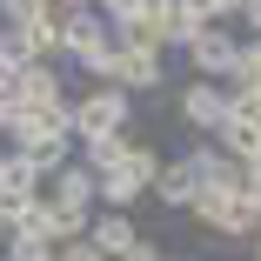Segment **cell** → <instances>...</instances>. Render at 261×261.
<instances>
[{
    "mask_svg": "<svg viewBox=\"0 0 261 261\" xmlns=\"http://www.w3.org/2000/svg\"><path fill=\"white\" fill-rule=\"evenodd\" d=\"M174 108H181V121H188L194 134H221V121H228V87H221V81H188Z\"/></svg>",
    "mask_w": 261,
    "mask_h": 261,
    "instance_id": "5b68a950",
    "label": "cell"
},
{
    "mask_svg": "<svg viewBox=\"0 0 261 261\" xmlns=\"http://www.w3.org/2000/svg\"><path fill=\"white\" fill-rule=\"evenodd\" d=\"M14 108H27V114H61V108H67V67H54V61L20 67V81H14Z\"/></svg>",
    "mask_w": 261,
    "mask_h": 261,
    "instance_id": "3957f363",
    "label": "cell"
},
{
    "mask_svg": "<svg viewBox=\"0 0 261 261\" xmlns=\"http://www.w3.org/2000/svg\"><path fill=\"white\" fill-rule=\"evenodd\" d=\"M127 121H134V100L121 87H87L81 100H67V127H74L81 147L87 141H108V134H127Z\"/></svg>",
    "mask_w": 261,
    "mask_h": 261,
    "instance_id": "6da1fadb",
    "label": "cell"
},
{
    "mask_svg": "<svg viewBox=\"0 0 261 261\" xmlns=\"http://www.w3.org/2000/svg\"><path fill=\"white\" fill-rule=\"evenodd\" d=\"M54 261H100V254H94V248H87V234H81V241H61V248H54Z\"/></svg>",
    "mask_w": 261,
    "mask_h": 261,
    "instance_id": "5bb4252c",
    "label": "cell"
},
{
    "mask_svg": "<svg viewBox=\"0 0 261 261\" xmlns=\"http://www.w3.org/2000/svg\"><path fill=\"white\" fill-rule=\"evenodd\" d=\"M0 14H7V27H27L47 14V0H0Z\"/></svg>",
    "mask_w": 261,
    "mask_h": 261,
    "instance_id": "7c38bea8",
    "label": "cell"
},
{
    "mask_svg": "<svg viewBox=\"0 0 261 261\" xmlns=\"http://www.w3.org/2000/svg\"><path fill=\"white\" fill-rule=\"evenodd\" d=\"M127 261H168V254H161V248H154V241H141V248H134Z\"/></svg>",
    "mask_w": 261,
    "mask_h": 261,
    "instance_id": "2e32d148",
    "label": "cell"
},
{
    "mask_svg": "<svg viewBox=\"0 0 261 261\" xmlns=\"http://www.w3.org/2000/svg\"><path fill=\"white\" fill-rule=\"evenodd\" d=\"M40 201H47V207H67V215H94V207H100V201H94V174H87L81 161H67L61 174H47Z\"/></svg>",
    "mask_w": 261,
    "mask_h": 261,
    "instance_id": "52a82bcc",
    "label": "cell"
},
{
    "mask_svg": "<svg viewBox=\"0 0 261 261\" xmlns=\"http://www.w3.org/2000/svg\"><path fill=\"white\" fill-rule=\"evenodd\" d=\"M108 40H114V27L100 20L94 7H67V14H61V54H67V61H94Z\"/></svg>",
    "mask_w": 261,
    "mask_h": 261,
    "instance_id": "8992f818",
    "label": "cell"
},
{
    "mask_svg": "<svg viewBox=\"0 0 261 261\" xmlns=\"http://www.w3.org/2000/svg\"><path fill=\"white\" fill-rule=\"evenodd\" d=\"M147 194H161L168 207H194V194H201V188H194L188 161H161V174H154V188H147Z\"/></svg>",
    "mask_w": 261,
    "mask_h": 261,
    "instance_id": "30bf717a",
    "label": "cell"
},
{
    "mask_svg": "<svg viewBox=\"0 0 261 261\" xmlns=\"http://www.w3.org/2000/svg\"><path fill=\"white\" fill-rule=\"evenodd\" d=\"M241 201H248V207H261V161H248V168H241Z\"/></svg>",
    "mask_w": 261,
    "mask_h": 261,
    "instance_id": "4fadbf2b",
    "label": "cell"
},
{
    "mask_svg": "<svg viewBox=\"0 0 261 261\" xmlns=\"http://www.w3.org/2000/svg\"><path fill=\"white\" fill-rule=\"evenodd\" d=\"M181 14L194 27H228V20H241V0H181Z\"/></svg>",
    "mask_w": 261,
    "mask_h": 261,
    "instance_id": "8fae6325",
    "label": "cell"
},
{
    "mask_svg": "<svg viewBox=\"0 0 261 261\" xmlns=\"http://www.w3.org/2000/svg\"><path fill=\"white\" fill-rule=\"evenodd\" d=\"M254 261H261V228H254Z\"/></svg>",
    "mask_w": 261,
    "mask_h": 261,
    "instance_id": "ac0fdd59",
    "label": "cell"
},
{
    "mask_svg": "<svg viewBox=\"0 0 261 261\" xmlns=\"http://www.w3.org/2000/svg\"><path fill=\"white\" fill-rule=\"evenodd\" d=\"M40 188H47V181H40L27 161H14V154H7V174H0V201H7L14 215H20V207H34V201H40Z\"/></svg>",
    "mask_w": 261,
    "mask_h": 261,
    "instance_id": "9c48e42d",
    "label": "cell"
},
{
    "mask_svg": "<svg viewBox=\"0 0 261 261\" xmlns=\"http://www.w3.org/2000/svg\"><path fill=\"white\" fill-rule=\"evenodd\" d=\"M241 20L254 27V40H261V0H241Z\"/></svg>",
    "mask_w": 261,
    "mask_h": 261,
    "instance_id": "9a60e30c",
    "label": "cell"
},
{
    "mask_svg": "<svg viewBox=\"0 0 261 261\" xmlns=\"http://www.w3.org/2000/svg\"><path fill=\"white\" fill-rule=\"evenodd\" d=\"M7 234H14V207L0 201V241H7Z\"/></svg>",
    "mask_w": 261,
    "mask_h": 261,
    "instance_id": "e0dca14e",
    "label": "cell"
},
{
    "mask_svg": "<svg viewBox=\"0 0 261 261\" xmlns=\"http://www.w3.org/2000/svg\"><path fill=\"white\" fill-rule=\"evenodd\" d=\"M215 147L228 154L234 168H248V161H261V121H221V134H215Z\"/></svg>",
    "mask_w": 261,
    "mask_h": 261,
    "instance_id": "ba28073f",
    "label": "cell"
},
{
    "mask_svg": "<svg viewBox=\"0 0 261 261\" xmlns=\"http://www.w3.org/2000/svg\"><path fill=\"white\" fill-rule=\"evenodd\" d=\"M188 67H194V81H234V67H241V40L228 34V27H201L194 40H188Z\"/></svg>",
    "mask_w": 261,
    "mask_h": 261,
    "instance_id": "7a4b0ae2",
    "label": "cell"
},
{
    "mask_svg": "<svg viewBox=\"0 0 261 261\" xmlns=\"http://www.w3.org/2000/svg\"><path fill=\"white\" fill-rule=\"evenodd\" d=\"M87 248H94L100 261H127V254L141 248L134 215H121V207H94V215H87Z\"/></svg>",
    "mask_w": 261,
    "mask_h": 261,
    "instance_id": "277c9868",
    "label": "cell"
}]
</instances>
